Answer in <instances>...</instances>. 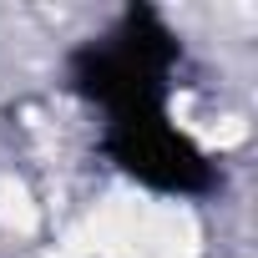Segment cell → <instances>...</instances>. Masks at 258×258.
Instances as JSON below:
<instances>
[{
    "mask_svg": "<svg viewBox=\"0 0 258 258\" xmlns=\"http://www.w3.org/2000/svg\"><path fill=\"white\" fill-rule=\"evenodd\" d=\"M111 147H116V162L126 172H137V177H147L157 187L187 192V187L208 182V162L198 157V147L162 111H142V116L111 121Z\"/></svg>",
    "mask_w": 258,
    "mask_h": 258,
    "instance_id": "6da1fadb",
    "label": "cell"
}]
</instances>
